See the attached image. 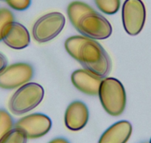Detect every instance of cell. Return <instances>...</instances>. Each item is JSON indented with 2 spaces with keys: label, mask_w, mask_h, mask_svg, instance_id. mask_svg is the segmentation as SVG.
I'll return each instance as SVG.
<instances>
[{
  "label": "cell",
  "mask_w": 151,
  "mask_h": 143,
  "mask_svg": "<svg viewBox=\"0 0 151 143\" xmlns=\"http://www.w3.org/2000/svg\"><path fill=\"white\" fill-rule=\"evenodd\" d=\"M79 62L84 69L101 78L108 76L111 70V60L104 48L96 40L88 38L82 45Z\"/></svg>",
  "instance_id": "1"
},
{
  "label": "cell",
  "mask_w": 151,
  "mask_h": 143,
  "mask_svg": "<svg viewBox=\"0 0 151 143\" xmlns=\"http://www.w3.org/2000/svg\"><path fill=\"white\" fill-rule=\"evenodd\" d=\"M98 96L103 108L109 115L118 116L123 113L127 97L124 86L116 78H103Z\"/></svg>",
  "instance_id": "2"
},
{
  "label": "cell",
  "mask_w": 151,
  "mask_h": 143,
  "mask_svg": "<svg viewBox=\"0 0 151 143\" xmlns=\"http://www.w3.org/2000/svg\"><path fill=\"white\" fill-rule=\"evenodd\" d=\"M44 95L45 90L40 84L27 83L19 87L11 98L8 104L10 111L17 116L28 113L41 103Z\"/></svg>",
  "instance_id": "3"
},
{
  "label": "cell",
  "mask_w": 151,
  "mask_h": 143,
  "mask_svg": "<svg viewBox=\"0 0 151 143\" xmlns=\"http://www.w3.org/2000/svg\"><path fill=\"white\" fill-rule=\"evenodd\" d=\"M65 25V17L62 13H48L38 19L33 24L32 36L40 43L50 41L61 33Z\"/></svg>",
  "instance_id": "4"
},
{
  "label": "cell",
  "mask_w": 151,
  "mask_h": 143,
  "mask_svg": "<svg viewBox=\"0 0 151 143\" xmlns=\"http://www.w3.org/2000/svg\"><path fill=\"white\" fill-rule=\"evenodd\" d=\"M76 30L82 35L93 40L108 38L113 31L110 22L95 11L85 14L79 20Z\"/></svg>",
  "instance_id": "5"
},
{
  "label": "cell",
  "mask_w": 151,
  "mask_h": 143,
  "mask_svg": "<svg viewBox=\"0 0 151 143\" xmlns=\"http://www.w3.org/2000/svg\"><path fill=\"white\" fill-rule=\"evenodd\" d=\"M125 31L130 36L139 34L146 20V9L142 0H125L122 10Z\"/></svg>",
  "instance_id": "6"
},
{
  "label": "cell",
  "mask_w": 151,
  "mask_h": 143,
  "mask_svg": "<svg viewBox=\"0 0 151 143\" xmlns=\"http://www.w3.org/2000/svg\"><path fill=\"white\" fill-rule=\"evenodd\" d=\"M34 71L31 65L17 63L8 66L0 73V88L13 90L28 83L33 78Z\"/></svg>",
  "instance_id": "7"
},
{
  "label": "cell",
  "mask_w": 151,
  "mask_h": 143,
  "mask_svg": "<svg viewBox=\"0 0 151 143\" xmlns=\"http://www.w3.org/2000/svg\"><path fill=\"white\" fill-rule=\"evenodd\" d=\"M52 122L50 118L42 113H32L19 119L14 128L24 133L27 139L42 137L50 131Z\"/></svg>",
  "instance_id": "8"
},
{
  "label": "cell",
  "mask_w": 151,
  "mask_h": 143,
  "mask_svg": "<svg viewBox=\"0 0 151 143\" xmlns=\"http://www.w3.org/2000/svg\"><path fill=\"white\" fill-rule=\"evenodd\" d=\"M89 111L87 105L81 101H73L67 107L65 114V123L67 128L73 131L82 130L87 125Z\"/></svg>",
  "instance_id": "9"
},
{
  "label": "cell",
  "mask_w": 151,
  "mask_h": 143,
  "mask_svg": "<svg viewBox=\"0 0 151 143\" xmlns=\"http://www.w3.org/2000/svg\"><path fill=\"white\" fill-rule=\"evenodd\" d=\"M2 41L11 49H22L29 46L30 36L25 26L14 21L5 29Z\"/></svg>",
  "instance_id": "10"
},
{
  "label": "cell",
  "mask_w": 151,
  "mask_h": 143,
  "mask_svg": "<svg viewBox=\"0 0 151 143\" xmlns=\"http://www.w3.org/2000/svg\"><path fill=\"white\" fill-rule=\"evenodd\" d=\"M71 81L76 88L88 96H98L102 78L88 70L77 69L71 75Z\"/></svg>",
  "instance_id": "11"
},
{
  "label": "cell",
  "mask_w": 151,
  "mask_h": 143,
  "mask_svg": "<svg viewBox=\"0 0 151 143\" xmlns=\"http://www.w3.org/2000/svg\"><path fill=\"white\" fill-rule=\"evenodd\" d=\"M132 125L127 121H119L107 128L99 143H127L132 134Z\"/></svg>",
  "instance_id": "12"
},
{
  "label": "cell",
  "mask_w": 151,
  "mask_h": 143,
  "mask_svg": "<svg viewBox=\"0 0 151 143\" xmlns=\"http://www.w3.org/2000/svg\"><path fill=\"white\" fill-rule=\"evenodd\" d=\"M93 8H91L89 5L80 1H75L68 5V18L72 23L73 26L76 28L79 20L90 12L93 11Z\"/></svg>",
  "instance_id": "13"
},
{
  "label": "cell",
  "mask_w": 151,
  "mask_h": 143,
  "mask_svg": "<svg viewBox=\"0 0 151 143\" xmlns=\"http://www.w3.org/2000/svg\"><path fill=\"white\" fill-rule=\"evenodd\" d=\"M88 37L83 35H76L70 37L65 40V47L68 53L76 61H79V54L82 45Z\"/></svg>",
  "instance_id": "14"
},
{
  "label": "cell",
  "mask_w": 151,
  "mask_h": 143,
  "mask_svg": "<svg viewBox=\"0 0 151 143\" xmlns=\"http://www.w3.org/2000/svg\"><path fill=\"white\" fill-rule=\"evenodd\" d=\"M94 2L100 11L108 15L118 12L121 6V0H94Z\"/></svg>",
  "instance_id": "15"
},
{
  "label": "cell",
  "mask_w": 151,
  "mask_h": 143,
  "mask_svg": "<svg viewBox=\"0 0 151 143\" xmlns=\"http://www.w3.org/2000/svg\"><path fill=\"white\" fill-rule=\"evenodd\" d=\"M14 119L8 112L0 109V140L13 129Z\"/></svg>",
  "instance_id": "16"
},
{
  "label": "cell",
  "mask_w": 151,
  "mask_h": 143,
  "mask_svg": "<svg viewBox=\"0 0 151 143\" xmlns=\"http://www.w3.org/2000/svg\"><path fill=\"white\" fill-rule=\"evenodd\" d=\"M27 138L24 133L14 128L1 139L0 143H27Z\"/></svg>",
  "instance_id": "17"
},
{
  "label": "cell",
  "mask_w": 151,
  "mask_h": 143,
  "mask_svg": "<svg viewBox=\"0 0 151 143\" xmlns=\"http://www.w3.org/2000/svg\"><path fill=\"white\" fill-rule=\"evenodd\" d=\"M14 21V16L9 9L5 8H0V41L2 40L4 31L8 25Z\"/></svg>",
  "instance_id": "18"
},
{
  "label": "cell",
  "mask_w": 151,
  "mask_h": 143,
  "mask_svg": "<svg viewBox=\"0 0 151 143\" xmlns=\"http://www.w3.org/2000/svg\"><path fill=\"white\" fill-rule=\"evenodd\" d=\"M5 2L12 9L22 11L30 7L31 0H6Z\"/></svg>",
  "instance_id": "19"
},
{
  "label": "cell",
  "mask_w": 151,
  "mask_h": 143,
  "mask_svg": "<svg viewBox=\"0 0 151 143\" xmlns=\"http://www.w3.org/2000/svg\"><path fill=\"white\" fill-rule=\"evenodd\" d=\"M7 66H8V61H7L6 58L2 53H0V73Z\"/></svg>",
  "instance_id": "20"
},
{
  "label": "cell",
  "mask_w": 151,
  "mask_h": 143,
  "mask_svg": "<svg viewBox=\"0 0 151 143\" xmlns=\"http://www.w3.org/2000/svg\"><path fill=\"white\" fill-rule=\"evenodd\" d=\"M49 143H70V142L68 140L66 139L62 138V137H59V138L53 139V140L49 142Z\"/></svg>",
  "instance_id": "21"
},
{
  "label": "cell",
  "mask_w": 151,
  "mask_h": 143,
  "mask_svg": "<svg viewBox=\"0 0 151 143\" xmlns=\"http://www.w3.org/2000/svg\"><path fill=\"white\" fill-rule=\"evenodd\" d=\"M142 143H149V142H142Z\"/></svg>",
  "instance_id": "22"
},
{
  "label": "cell",
  "mask_w": 151,
  "mask_h": 143,
  "mask_svg": "<svg viewBox=\"0 0 151 143\" xmlns=\"http://www.w3.org/2000/svg\"><path fill=\"white\" fill-rule=\"evenodd\" d=\"M149 143H151V139H150V142Z\"/></svg>",
  "instance_id": "23"
},
{
  "label": "cell",
  "mask_w": 151,
  "mask_h": 143,
  "mask_svg": "<svg viewBox=\"0 0 151 143\" xmlns=\"http://www.w3.org/2000/svg\"><path fill=\"white\" fill-rule=\"evenodd\" d=\"M0 1H6V0H0Z\"/></svg>",
  "instance_id": "24"
}]
</instances>
